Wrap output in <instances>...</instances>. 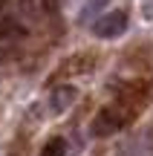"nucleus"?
Masks as SVG:
<instances>
[{"label": "nucleus", "instance_id": "7", "mask_svg": "<svg viewBox=\"0 0 153 156\" xmlns=\"http://www.w3.org/2000/svg\"><path fill=\"white\" fill-rule=\"evenodd\" d=\"M142 15L148 17V20H153V0H144L142 3Z\"/></svg>", "mask_w": 153, "mask_h": 156}, {"label": "nucleus", "instance_id": "6", "mask_svg": "<svg viewBox=\"0 0 153 156\" xmlns=\"http://www.w3.org/2000/svg\"><path fill=\"white\" fill-rule=\"evenodd\" d=\"M104 3H107V0H90V3H87V6H84V15H96V12H98V9H101V6H104Z\"/></svg>", "mask_w": 153, "mask_h": 156}, {"label": "nucleus", "instance_id": "4", "mask_svg": "<svg viewBox=\"0 0 153 156\" xmlns=\"http://www.w3.org/2000/svg\"><path fill=\"white\" fill-rule=\"evenodd\" d=\"M72 101H75V90L72 87H58L55 93H52L49 104H52V110H55V113H61V110H67Z\"/></svg>", "mask_w": 153, "mask_h": 156}, {"label": "nucleus", "instance_id": "2", "mask_svg": "<svg viewBox=\"0 0 153 156\" xmlns=\"http://www.w3.org/2000/svg\"><path fill=\"white\" fill-rule=\"evenodd\" d=\"M121 124H124V116H121L119 110H113V107H107V110H101L96 116V122H92V133H96V136H110V133H116Z\"/></svg>", "mask_w": 153, "mask_h": 156}, {"label": "nucleus", "instance_id": "1", "mask_svg": "<svg viewBox=\"0 0 153 156\" xmlns=\"http://www.w3.org/2000/svg\"><path fill=\"white\" fill-rule=\"evenodd\" d=\"M124 29H127V15L124 12H107V15H101L96 20L92 32H96L98 38H119Z\"/></svg>", "mask_w": 153, "mask_h": 156}, {"label": "nucleus", "instance_id": "3", "mask_svg": "<svg viewBox=\"0 0 153 156\" xmlns=\"http://www.w3.org/2000/svg\"><path fill=\"white\" fill-rule=\"evenodd\" d=\"M26 29H23L20 20L15 17H0V41H15V38H23Z\"/></svg>", "mask_w": 153, "mask_h": 156}, {"label": "nucleus", "instance_id": "5", "mask_svg": "<svg viewBox=\"0 0 153 156\" xmlns=\"http://www.w3.org/2000/svg\"><path fill=\"white\" fill-rule=\"evenodd\" d=\"M40 156H67V142L64 139H49L43 145V151H40Z\"/></svg>", "mask_w": 153, "mask_h": 156}, {"label": "nucleus", "instance_id": "8", "mask_svg": "<svg viewBox=\"0 0 153 156\" xmlns=\"http://www.w3.org/2000/svg\"><path fill=\"white\" fill-rule=\"evenodd\" d=\"M43 9L46 12H55L58 9V0H43Z\"/></svg>", "mask_w": 153, "mask_h": 156}, {"label": "nucleus", "instance_id": "9", "mask_svg": "<svg viewBox=\"0 0 153 156\" xmlns=\"http://www.w3.org/2000/svg\"><path fill=\"white\" fill-rule=\"evenodd\" d=\"M3 6H6V0H0V12H3Z\"/></svg>", "mask_w": 153, "mask_h": 156}]
</instances>
